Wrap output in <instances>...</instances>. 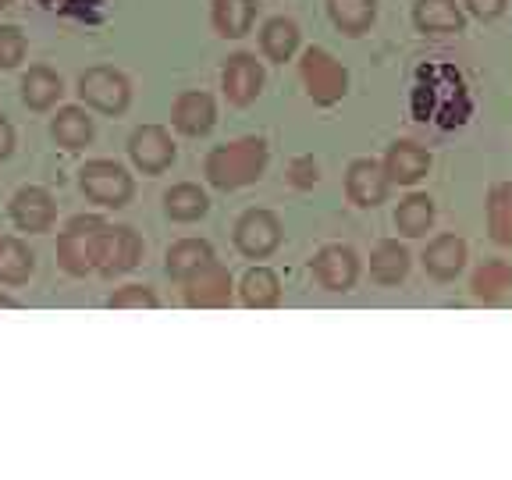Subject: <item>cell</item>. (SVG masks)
<instances>
[{
  "label": "cell",
  "instance_id": "6da1fadb",
  "mask_svg": "<svg viewBox=\"0 0 512 480\" xmlns=\"http://www.w3.org/2000/svg\"><path fill=\"white\" fill-rule=\"evenodd\" d=\"M267 171V143L256 136L235 139V143L214 146L203 160V175L214 189L235 192L260 182Z\"/></svg>",
  "mask_w": 512,
  "mask_h": 480
},
{
  "label": "cell",
  "instance_id": "7a4b0ae2",
  "mask_svg": "<svg viewBox=\"0 0 512 480\" xmlns=\"http://www.w3.org/2000/svg\"><path fill=\"white\" fill-rule=\"evenodd\" d=\"M107 228L104 217L79 214L64 224V232L57 235V264L72 278H86L96 271V246H100V232Z\"/></svg>",
  "mask_w": 512,
  "mask_h": 480
},
{
  "label": "cell",
  "instance_id": "3957f363",
  "mask_svg": "<svg viewBox=\"0 0 512 480\" xmlns=\"http://www.w3.org/2000/svg\"><path fill=\"white\" fill-rule=\"evenodd\" d=\"M299 79H303L306 93L317 107H335L342 104V96L349 93V72L335 54L324 47H310L299 61Z\"/></svg>",
  "mask_w": 512,
  "mask_h": 480
},
{
  "label": "cell",
  "instance_id": "277c9868",
  "mask_svg": "<svg viewBox=\"0 0 512 480\" xmlns=\"http://www.w3.org/2000/svg\"><path fill=\"white\" fill-rule=\"evenodd\" d=\"M79 185L86 192V200L100 203L107 210H121L132 203L136 196V182L121 168L118 160H107V157H96V160H86L79 171Z\"/></svg>",
  "mask_w": 512,
  "mask_h": 480
},
{
  "label": "cell",
  "instance_id": "5b68a950",
  "mask_svg": "<svg viewBox=\"0 0 512 480\" xmlns=\"http://www.w3.org/2000/svg\"><path fill=\"white\" fill-rule=\"evenodd\" d=\"M79 96H82V104L93 107V111L118 118V114H125L128 104H132V82H128L118 68L96 64V68H86V72L79 75Z\"/></svg>",
  "mask_w": 512,
  "mask_h": 480
},
{
  "label": "cell",
  "instance_id": "8992f818",
  "mask_svg": "<svg viewBox=\"0 0 512 480\" xmlns=\"http://www.w3.org/2000/svg\"><path fill=\"white\" fill-rule=\"evenodd\" d=\"M139 260H143V239L136 228L107 224L100 232V246H96V271L104 278H118V274L136 271Z\"/></svg>",
  "mask_w": 512,
  "mask_h": 480
},
{
  "label": "cell",
  "instance_id": "52a82bcc",
  "mask_svg": "<svg viewBox=\"0 0 512 480\" xmlns=\"http://www.w3.org/2000/svg\"><path fill=\"white\" fill-rule=\"evenodd\" d=\"M128 157L143 175H164L175 164V139L164 125H139L128 136Z\"/></svg>",
  "mask_w": 512,
  "mask_h": 480
},
{
  "label": "cell",
  "instance_id": "ba28073f",
  "mask_svg": "<svg viewBox=\"0 0 512 480\" xmlns=\"http://www.w3.org/2000/svg\"><path fill=\"white\" fill-rule=\"evenodd\" d=\"M235 246H239L242 256L249 260H264L274 249L281 246V221L278 214L264 207H253L235 221Z\"/></svg>",
  "mask_w": 512,
  "mask_h": 480
},
{
  "label": "cell",
  "instance_id": "9c48e42d",
  "mask_svg": "<svg viewBox=\"0 0 512 480\" xmlns=\"http://www.w3.org/2000/svg\"><path fill=\"white\" fill-rule=\"evenodd\" d=\"M8 214L15 221L18 232H29V235H43L54 228L57 221V203L43 185H22V189L11 196L8 203Z\"/></svg>",
  "mask_w": 512,
  "mask_h": 480
},
{
  "label": "cell",
  "instance_id": "30bf717a",
  "mask_svg": "<svg viewBox=\"0 0 512 480\" xmlns=\"http://www.w3.org/2000/svg\"><path fill=\"white\" fill-rule=\"evenodd\" d=\"M232 303V274L228 267L207 260L200 271H192L185 278V306L192 310H221Z\"/></svg>",
  "mask_w": 512,
  "mask_h": 480
},
{
  "label": "cell",
  "instance_id": "8fae6325",
  "mask_svg": "<svg viewBox=\"0 0 512 480\" xmlns=\"http://www.w3.org/2000/svg\"><path fill=\"white\" fill-rule=\"evenodd\" d=\"M310 271L320 281V288H328V292H352V285L360 278V256L352 253L349 246H324L310 260Z\"/></svg>",
  "mask_w": 512,
  "mask_h": 480
},
{
  "label": "cell",
  "instance_id": "7c38bea8",
  "mask_svg": "<svg viewBox=\"0 0 512 480\" xmlns=\"http://www.w3.org/2000/svg\"><path fill=\"white\" fill-rule=\"evenodd\" d=\"M221 89L228 96V104L249 107L256 96L264 93V64L256 61L253 54H235L228 57L221 72Z\"/></svg>",
  "mask_w": 512,
  "mask_h": 480
},
{
  "label": "cell",
  "instance_id": "4fadbf2b",
  "mask_svg": "<svg viewBox=\"0 0 512 480\" xmlns=\"http://www.w3.org/2000/svg\"><path fill=\"white\" fill-rule=\"evenodd\" d=\"M388 189H392V182L384 175V164H377L370 157L352 160L349 171H345V196L356 207H377V203H384Z\"/></svg>",
  "mask_w": 512,
  "mask_h": 480
},
{
  "label": "cell",
  "instance_id": "5bb4252c",
  "mask_svg": "<svg viewBox=\"0 0 512 480\" xmlns=\"http://www.w3.org/2000/svg\"><path fill=\"white\" fill-rule=\"evenodd\" d=\"M214 121H217V104H214V96L203 93V89H189V93L178 96L175 107H171V125L189 139L207 136L210 128H214Z\"/></svg>",
  "mask_w": 512,
  "mask_h": 480
},
{
  "label": "cell",
  "instance_id": "9a60e30c",
  "mask_svg": "<svg viewBox=\"0 0 512 480\" xmlns=\"http://www.w3.org/2000/svg\"><path fill=\"white\" fill-rule=\"evenodd\" d=\"M22 104L29 107V111L36 114H47L57 107V100L64 96V82L61 75L54 72V68H47V64H32L29 72L22 75Z\"/></svg>",
  "mask_w": 512,
  "mask_h": 480
},
{
  "label": "cell",
  "instance_id": "2e32d148",
  "mask_svg": "<svg viewBox=\"0 0 512 480\" xmlns=\"http://www.w3.org/2000/svg\"><path fill=\"white\" fill-rule=\"evenodd\" d=\"M427 168H431V153L416 143H395L392 150H388V157H384V175L395 185L420 182V178L427 175Z\"/></svg>",
  "mask_w": 512,
  "mask_h": 480
},
{
  "label": "cell",
  "instance_id": "e0dca14e",
  "mask_svg": "<svg viewBox=\"0 0 512 480\" xmlns=\"http://www.w3.org/2000/svg\"><path fill=\"white\" fill-rule=\"evenodd\" d=\"M413 22L427 36H456L463 32V11L456 8V0H416Z\"/></svg>",
  "mask_w": 512,
  "mask_h": 480
},
{
  "label": "cell",
  "instance_id": "ac0fdd59",
  "mask_svg": "<svg viewBox=\"0 0 512 480\" xmlns=\"http://www.w3.org/2000/svg\"><path fill=\"white\" fill-rule=\"evenodd\" d=\"M93 118H89L86 107H61V111L54 114V121H50V136H54L57 146H64V150H86L89 143H93Z\"/></svg>",
  "mask_w": 512,
  "mask_h": 480
},
{
  "label": "cell",
  "instance_id": "d6986e66",
  "mask_svg": "<svg viewBox=\"0 0 512 480\" xmlns=\"http://www.w3.org/2000/svg\"><path fill=\"white\" fill-rule=\"evenodd\" d=\"M466 264V242L459 235H438L431 246L424 249V267L431 278L452 281Z\"/></svg>",
  "mask_w": 512,
  "mask_h": 480
},
{
  "label": "cell",
  "instance_id": "ffe728a7",
  "mask_svg": "<svg viewBox=\"0 0 512 480\" xmlns=\"http://www.w3.org/2000/svg\"><path fill=\"white\" fill-rule=\"evenodd\" d=\"M210 22L224 40H242L256 22V0H214Z\"/></svg>",
  "mask_w": 512,
  "mask_h": 480
},
{
  "label": "cell",
  "instance_id": "44dd1931",
  "mask_svg": "<svg viewBox=\"0 0 512 480\" xmlns=\"http://www.w3.org/2000/svg\"><path fill=\"white\" fill-rule=\"evenodd\" d=\"M409 274V253L395 239H381L370 249V278L377 285H399Z\"/></svg>",
  "mask_w": 512,
  "mask_h": 480
},
{
  "label": "cell",
  "instance_id": "7402d4cb",
  "mask_svg": "<svg viewBox=\"0 0 512 480\" xmlns=\"http://www.w3.org/2000/svg\"><path fill=\"white\" fill-rule=\"evenodd\" d=\"M207 260H214V246H210L207 239H178V242H171L168 256H164V271H168L171 278L185 281L192 271H200Z\"/></svg>",
  "mask_w": 512,
  "mask_h": 480
},
{
  "label": "cell",
  "instance_id": "603a6c76",
  "mask_svg": "<svg viewBox=\"0 0 512 480\" xmlns=\"http://www.w3.org/2000/svg\"><path fill=\"white\" fill-rule=\"evenodd\" d=\"M207 210H210V200H207V192H203L200 185L178 182V185H171V189L164 192V214H168L171 221L192 224V221H200Z\"/></svg>",
  "mask_w": 512,
  "mask_h": 480
},
{
  "label": "cell",
  "instance_id": "cb8c5ba5",
  "mask_svg": "<svg viewBox=\"0 0 512 480\" xmlns=\"http://www.w3.org/2000/svg\"><path fill=\"white\" fill-rule=\"evenodd\" d=\"M36 271V256L15 235H0V285H25Z\"/></svg>",
  "mask_w": 512,
  "mask_h": 480
},
{
  "label": "cell",
  "instance_id": "d4e9b609",
  "mask_svg": "<svg viewBox=\"0 0 512 480\" xmlns=\"http://www.w3.org/2000/svg\"><path fill=\"white\" fill-rule=\"evenodd\" d=\"M260 47H264V54L271 57V61H278V64L292 61V54L299 50V25L292 22V18H271V22H264V29H260Z\"/></svg>",
  "mask_w": 512,
  "mask_h": 480
},
{
  "label": "cell",
  "instance_id": "484cf974",
  "mask_svg": "<svg viewBox=\"0 0 512 480\" xmlns=\"http://www.w3.org/2000/svg\"><path fill=\"white\" fill-rule=\"evenodd\" d=\"M328 11L345 36H363L377 18V0H328Z\"/></svg>",
  "mask_w": 512,
  "mask_h": 480
},
{
  "label": "cell",
  "instance_id": "4316f807",
  "mask_svg": "<svg viewBox=\"0 0 512 480\" xmlns=\"http://www.w3.org/2000/svg\"><path fill=\"white\" fill-rule=\"evenodd\" d=\"M242 303L253 310H271L281 303V281L271 267H253L242 278Z\"/></svg>",
  "mask_w": 512,
  "mask_h": 480
},
{
  "label": "cell",
  "instance_id": "83f0119b",
  "mask_svg": "<svg viewBox=\"0 0 512 480\" xmlns=\"http://www.w3.org/2000/svg\"><path fill=\"white\" fill-rule=\"evenodd\" d=\"M431 224H434L431 196L413 192V196H406V200L399 203V210H395V228H399L406 239H420V235H427L431 232Z\"/></svg>",
  "mask_w": 512,
  "mask_h": 480
},
{
  "label": "cell",
  "instance_id": "f1b7e54d",
  "mask_svg": "<svg viewBox=\"0 0 512 480\" xmlns=\"http://www.w3.org/2000/svg\"><path fill=\"white\" fill-rule=\"evenodd\" d=\"M488 228L491 239L512 246V182H502L488 196Z\"/></svg>",
  "mask_w": 512,
  "mask_h": 480
},
{
  "label": "cell",
  "instance_id": "f546056e",
  "mask_svg": "<svg viewBox=\"0 0 512 480\" xmlns=\"http://www.w3.org/2000/svg\"><path fill=\"white\" fill-rule=\"evenodd\" d=\"M505 292H512V271L502 260H491V264H484L473 274V296L484 299V303H495Z\"/></svg>",
  "mask_w": 512,
  "mask_h": 480
},
{
  "label": "cell",
  "instance_id": "4dcf8cb0",
  "mask_svg": "<svg viewBox=\"0 0 512 480\" xmlns=\"http://www.w3.org/2000/svg\"><path fill=\"white\" fill-rule=\"evenodd\" d=\"M107 306L111 310H157L160 299L150 285H121L118 292H111Z\"/></svg>",
  "mask_w": 512,
  "mask_h": 480
},
{
  "label": "cell",
  "instance_id": "1f68e13d",
  "mask_svg": "<svg viewBox=\"0 0 512 480\" xmlns=\"http://www.w3.org/2000/svg\"><path fill=\"white\" fill-rule=\"evenodd\" d=\"M25 50H29V40L18 25H0V68L11 72L25 61Z\"/></svg>",
  "mask_w": 512,
  "mask_h": 480
},
{
  "label": "cell",
  "instance_id": "d6a6232c",
  "mask_svg": "<svg viewBox=\"0 0 512 480\" xmlns=\"http://www.w3.org/2000/svg\"><path fill=\"white\" fill-rule=\"evenodd\" d=\"M288 175H292V185H299V189H313L320 178L317 171V160L313 157H296L292 164H288Z\"/></svg>",
  "mask_w": 512,
  "mask_h": 480
},
{
  "label": "cell",
  "instance_id": "836d02e7",
  "mask_svg": "<svg viewBox=\"0 0 512 480\" xmlns=\"http://www.w3.org/2000/svg\"><path fill=\"white\" fill-rule=\"evenodd\" d=\"M505 4H509V0H466V8H470L477 18H484V22H491V18L502 15Z\"/></svg>",
  "mask_w": 512,
  "mask_h": 480
},
{
  "label": "cell",
  "instance_id": "e575fe53",
  "mask_svg": "<svg viewBox=\"0 0 512 480\" xmlns=\"http://www.w3.org/2000/svg\"><path fill=\"white\" fill-rule=\"evenodd\" d=\"M15 153V128H11L8 118H0V164Z\"/></svg>",
  "mask_w": 512,
  "mask_h": 480
},
{
  "label": "cell",
  "instance_id": "d590c367",
  "mask_svg": "<svg viewBox=\"0 0 512 480\" xmlns=\"http://www.w3.org/2000/svg\"><path fill=\"white\" fill-rule=\"evenodd\" d=\"M18 306H22V303H18L15 296H8V292H0V310H18Z\"/></svg>",
  "mask_w": 512,
  "mask_h": 480
},
{
  "label": "cell",
  "instance_id": "8d00e7d4",
  "mask_svg": "<svg viewBox=\"0 0 512 480\" xmlns=\"http://www.w3.org/2000/svg\"><path fill=\"white\" fill-rule=\"evenodd\" d=\"M8 4H15V0H0V8H8Z\"/></svg>",
  "mask_w": 512,
  "mask_h": 480
}]
</instances>
